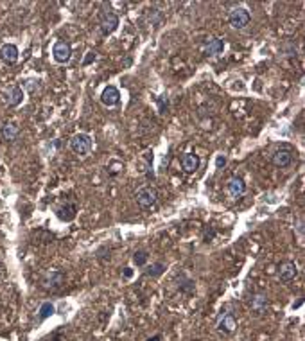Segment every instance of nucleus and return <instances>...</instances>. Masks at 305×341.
Segmentation results:
<instances>
[{
  "label": "nucleus",
  "mask_w": 305,
  "mask_h": 341,
  "mask_svg": "<svg viewBox=\"0 0 305 341\" xmlns=\"http://www.w3.org/2000/svg\"><path fill=\"white\" fill-rule=\"evenodd\" d=\"M119 27V17L115 15L113 11H104L102 13V17H101V33L104 36L112 34L115 33V29Z\"/></svg>",
  "instance_id": "nucleus-5"
},
{
  "label": "nucleus",
  "mask_w": 305,
  "mask_h": 341,
  "mask_svg": "<svg viewBox=\"0 0 305 341\" xmlns=\"http://www.w3.org/2000/svg\"><path fill=\"white\" fill-rule=\"evenodd\" d=\"M70 149L79 156H86L92 151V136L86 133H77L70 138Z\"/></svg>",
  "instance_id": "nucleus-1"
},
{
  "label": "nucleus",
  "mask_w": 305,
  "mask_h": 341,
  "mask_svg": "<svg viewBox=\"0 0 305 341\" xmlns=\"http://www.w3.org/2000/svg\"><path fill=\"white\" fill-rule=\"evenodd\" d=\"M63 282H65L63 271L51 270L43 276V289H47V291H58V289L63 286Z\"/></svg>",
  "instance_id": "nucleus-3"
},
{
  "label": "nucleus",
  "mask_w": 305,
  "mask_h": 341,
  "mask_svg": "<svg viewBox=\"0 0 305 341\" xmlns=\"http://www.w3.org/2000/svg\"><path fill=\"white\" fill-rule=\"evenodd\" d=\"M302 304H304V300H302V298H300V300L296 302V304H294V306H293V309H296V307H300V306H302Z\"/></svg>",
  "instance_id": "nucleus-29"
},
{
  "label": "nucleus",
  "mask_w": 305,
  "mask_h": 341,
  "mask_svg": "<svg viewBox=\"0 0 305 341\" xmlns=\"http://www.w3.org/2000/svg\"><path fill=\"white\" fill-rule=\"evenodd\" d=\"M164 271H165V264H164V262H154V264H151L146 270V275L147 276H160L162 273H164Z\"/></svg>",
  "instance_id": "nucleus-19"
},
{
  "label": "nucleus",
  "mask_w": 305,
  "mask_h": 341,
  "mask_svg": "<svg viewBox=\"0 0 305 341\" xmlns=\"http://www.w3.org/2000/svg\"><path fill=\"white\" fill-rule=\"evenodd\" d=\"M56 341H59V340H56Z\"/></svg>",
  "instance_id": "nucleus-30"
},
{
  "label": "nucleus",
  "mask_w": 305,
  "mask_h": 341,
  "mask_svg": "<svg viewBox=\"0 0 305 341\" xmlns=\"http://www.w3.org/2000/svg\"><path fill=\"white\" fill-rule=\"evenodd\" d=\"M52 314H54V306L51 302H45V304L40 307V322H43L45 318L52 316Z\"/></svg>",
  "instance_id": "nucleus-20"
},
{
  "label": "nucleus",
  "mask_w": 305,
  "mask_h": 341,
  "mask_svg": "<svg viewBox=\"0 0 305 341\" xmlns=\"http://www.w3.org/2000/svg\"><path fill=\"white\" fill-rule=\"evenodd\" d=\"M226 192H228V196L232 200H239V198L246 192V183H244V180L239 176H232L228 182H226Z\"/></svg>",
  "instance_id": "nucleus-6"
},
{
  "label": "nucleus",
  "mask_w": 305,
  "mask_h": 341,
  "mask_svg": "<svg viewBox=\"0 0 305 341\" xmlns=\"http://www.w3.org/2000/svg\"><path fill=\"white\" fill-rule=\"evenodd\" d=\"M136 203L142 206V208H151L156 200H158V192H156V188L152 187H144L140 188L138 192H136Z\"/></svg>",
  "instance_id": "nucleus-4"
},
{
  "label": "nucleus",
  "mask_w": 305,
  "mask_h": 341,
  "mask_svg": "<svg viewBox=\"0 0 305 341\" xmlns=\"http://www.w3.org/2000/svg\"><path fill=\"white\" fill-rule=\"evenodd\" d=\"M18 47L17 45H13V43H6V45H2L0 47V59L7 63V65H15L18 61Z\"/></svg>",
  "instance_id": "nucleus-11"
},
{
  "label": "nucleus",
  "mask_w": 305,
  "mask_h": 341,
  "mask_svg": "<svg viewBox=\"0 0 305 341\" xmlns=\"http://www.w3.org/2000/svg\"><path fill=\"white\" fill-rule=\"evenodd\" d=\"M52 56L58 63H67L72 56V47L67 41H56L52 47Z\"/></svg>",
  "instance_id": "nucleus-8"
},
{
  "label": "nucleus",
  "mask_w": 305,
  "mask_h": 341,
  "mask_svg": "<svg viewBox=\"0 0 305 341\" xmlns=\"http://www.w3.org/2000/svg\"><path fill=\"white\" fill-rule=\"evenodd\" d=\"M224 51V41L219 38H210L205 45V54L206 56H217Z\"/></svg>",
  "instance_id": "nucleus-17"
},
{
  "label": "nucleus",
  "mask_w": 305,
  "mask_h": 341,
  "mask_svg": "<svg viewBox=\"0 0 305 341\" xmlns=\"http://www.w3.org/2000/svg\"><path fill=\"white\" fill-rule=\"evenodd\" d=\"M76 212H77L76 203H65V205L56 208V214H58V218L61 221H72V219L76 218Z\"/></svg>",
  "instance_id": "nucleus-16"
},
{
  "label": "nucleus",
  "mask_w": 305,
  "mask_h": 341,
  "mask_svg": "<svg viewBox=\"0 0 305 341\" xmlns=\"http://www.w3.org/2000/svg\"><path fill=\"white\" fill-rule=\"evenodd\" d=\"M250 20H252L250 11L244 9V7H235L228 15V22L234 29H244V27L250 24Z\"/></svg>",
  "instance_id": "nucleus-2"
},
{
  "label": "nucleus",
  "mask_w": 305,
  "mask_h": 341,
  "mask_svg": "<svg viewBox=\"0 0 305 341\" xmlns=\"http://www.w3.org/2000/svg\"><path fill=\"white\" fill-rule=\"evenodd\" d=\"M214 237H216V230L214 228H210V232H208V230H206L205 232V241L208 242V241H212V239H214Z\"/></svg>",
  "instance_id": "nucleus-25"
},
{
  "label": "nucleus",
  "mask_w": 305,
  "mask_h": 341,
  "mask_svg": "<svg viewBox=\"0 0 305 341\" xmlns=\"http://www.w3.org/2000/svg\"><path fill=\"white\" fill-rule=\"evenodd\" d=\"M158 104H160V112H162V113L167 112V106H169V102H167V97H165V95L158 97Z\"/></svg>",
  "instance_id": "nucleus-23"
},
{
  "label": "nucleus",
  "mask_w": 305,
  "mask_h": 341,
  "mask_svg": "<svg viewBox=\"0 0 305 341\" xmlns=\"http://www.w3.org/2000/svg\"><path fill=\"white\" fill-rule=\"evenodd\" d=\"M235 327H237V320H235V316L232 314V312H224V314L219 316L217 329L221 330V332H224V334H232V332L235 330Z\"/></svg>",
  "instance_id": "nucleus-12"
},
{
  "label": "nucleus",
  "mask_w": 305,
  "mask_h": 341,
  "mask_svg": "<svg viewBox=\"0 0 305 341\" xmlns=\"http://www.w3.org/2000/svg\"><path fill=\"white\" fill-rule=\"evenodd\" d=\"M119 101H120V92H119L117 86H106L102 90V94H101V102L104 106H115L119 104Z\"/></svg>",
  "instance_id": "nucleus-13"
},
{
  "label": "nucleus",
  "mask_w": 305,
  "mask_h": 341,
  "mask_svg": "<svg viewBox=\"0 0 305 341\" xmlns=\"http://www.w3.org/2000/svg\"><path fill=\"white\" fill-rule=\"evenodd\" d=\"M160 340H162V334H156L154 338H149L147 341H160Z\"/></svg>",
  "instance_id": "nucleus-28"
},
{
  "label": "nucleus",
  "mask_w": 305,
  "mask_h": 341,
  "mask_svg": "<svg viewBox=\"0 0 305 341\" xmlns=\"http://www.w3.org/2000/svg\"><path fill=\"white\" fill-rule=\"evenodd\" d=\"M22 99H24V92H22L20 86H9V88L6 90V94H4V101H6V104L11 106V108H15V106L20 104Z\"/></svg>",
  "instance_id": "nucleus-14"
},
{
  "label": "nucleus",
  "mask_w": 305,
  "mask_h": 341,
  "mask_svg": "<svg viewBox=\"0 0 305 341\" xmlns=\"http://www.w3.org/2000/svg\"><path fill=\"white\" fill-rule=\"evenodd\" d=\"M296 275H298V268L294 262H282L278 266V278L282 282H291L296 278Z\"/></svg>",
  "instance_id": "nucleus-10"
},
{
  "label": "nucleus",
  "mask_w": 305,
  "mask_h": 341,
  "mask_svg": "<svg viewBox=\"0 0 305 341\" xmlns=\"http://www.w3.org/2000/svg\"><path fill=\"white\" fill-rule=\"evenodd\" d=\"M250 307H252V311L260 316V314H264L268 311V307H270V298H268V294L264 293H255L252 296V300H250Z\"/></svg>",
  "instance_id": "nucleus-9"
},
{
  "label": "nucleus",
  "mask_w": 305,
  "mask_h": 341,
  "mask_svg": "<svg viewBox=\"0 0 305 341\" xmlns=\"http://www.w3.org/2000/svg\"><path fill=\"white\" fill-rule=\"evenodd\" d=\"M147 252L146 250H140V252H135V255H133V262H135L136 266H144L147 262Z\"/></svg>",
  "instance_id": "nucleus-22"
},
{
  "label": "nucleus",
  "mask_w": 305,
  "mask_h": 341,
  "mask_svg": "<svg viewBox=\"0 0 305 341\" xmlns=\"http://www.w3.org/2000/svg\"><path fill=\"white\" fill-rule=\"evenodd\" d=\"M224 164H226V158H224L223 154H219L216 158V167L217 169H221V167H224Z\"/></svg>",
  "instance_id": "nucleus-24"
},
{
  "label": "nucleus",
  "mask_w": 305,
  "mask_h": 341,
  "mask_svg": "<svg viewBox=\"0 0 305 341\" xmlns=\"http://www.w3.org/2000/svg\"><path fill=\"white\" fill-rule=\"evenodd\" d=\"M124 276H126V278H131V276H133V270H131V268H124Z\"/></svg>",
  "instance_id": "nucleus-27"
},
{
  "label": "nucleus",
  "mask_w": 305,
  "mask_h": 341,
  "mask_svg": "<svg viewBox=\"0 0 305 341\" xmlns=\"http://www.w3.org/2000/svg\"><path fill=\"white\" fill-rule=\"evenodd\" d=\"M92 59H95V54H94V52H88V56H86V59L83 61V65H88L90 61H92Z\"/></svg>",
  "instance_id": "nucleus-26"
},
{
  "label": "nucleus",
  "mask_w": 305,
  "mask_h": 341,
  "mask_svg": "<svg viewBox=\"0 0 305 341\" xmlns=\"http://www.w3.org/2000/svg\"><path fill=\"white\" fill-rule=\"evenodd\" d=\"M293 160H294V151L289 149V147H280L278 151L273 153V164L276 167H280V169L289 167V165L293 164Z\"/></svg>",
  "instance_id": "nucleus-7"
},
{
  "label": "nucleus",
  "mask_w": 305,
  "mask_h": 341,
  "mask_svg": "<svg viewBox=\"0 0 305 341\" xmlns=\"http://www.w3.org/2000/svg\"><path fill=\"white\" fill-rule=\"evenodd\" d=\"M180 291H183V293H194V282L190 280V278H187L185 275H182V284H180Z\"/></svg>",
  "instance_id": "nucleus-21"
},
{
  "label": "nucleus",
  "mask_w": 305,
  "mask_h": 341,
  "mask_svg": "<svg viewBox=\"0 0 305 341\" xmlns=\"http://www.w3.org/2000/svg\"><path fill=\"white\" fill-rule=\"evenodd\" d=\"M18 133H20V130H18V126L15 122H6L4 126H2V136H4L7 142L17 140Z\"/></svg>",
  "instance_id": "nucleus-18"
},
{
  "label": "nucleus",
  "mask_w": 305,
  "mask_h": 341,
  "mask_svg": "<svg viewBox=\"0 0 305 341\" xmlns=\"http://www.w3.org/2000/svg\"><path fill=\"white\" fill-rule=\"evenodd\" d=\"M200 167V156L194 153H185L182 156V169L185 172H196Z\"/></svg>",
  "instance_id": "nucleus-15"
}]
</instances>
